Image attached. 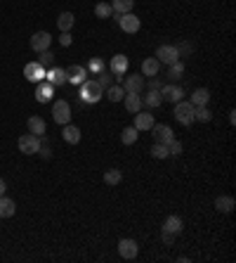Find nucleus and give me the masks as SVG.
I'll return each mask as SVG.
<instances>
[{
    "mask_svg": "<svg viewBox=\"0 0 236 263\" xmlns=\"http://www.w3.org/2000/svg\"><path fill=\"white\" fill-rule=\"evenodd\" d=\"M154 123H156V121H154V114H149V111H137V114H135V128H137V131H151V128H154Z\"/></svg>",
    "mask_w": 236,
    "mask_h": 263,
    "instance_id": "14",
    "label": "nucleus"
},
{
    "mask_svg": "<svg viewBox=\"0 0 236 263\" xmlns=\"http://www.w3.org/2000/svg\"><path fill=\"white\" fill-rule=\"evenodd\" d=\"M163 230L172 232V235H180L182 232V218L180 216H168L165 223H163Z\"/></svg>",
    "mask_w": 236,
    "mask_h": 263,
    "instance_id": "25",
    "label": "nucleus"
},
{
    "mask_svg": "<svg viewBox=\"0 0 236 263\" xmlns=\"http://www.w3.org/2000/svg\"><path fill=\"white\" fill-rule=\"evenodd\" d=\"M97 83L107 90L109 86H114V76H109V71H104V69H102V71H99V78H97Z\"/></svg>",
    "mask_w": 236,
    "mask_h": 263,
    "instance_id": "36",
    "label": "nucleus"
},
{
    "mask_svg": "<svg viewBox=\"0 0 236 263\" xmlns=\"http://www.w3.org/2000/svg\"><path fill=\"white\" fill-rule=\"evenodd\" d=\"M161 98L163 102H180V100H184V90L180 86H161Z\"/></svg>",
    "mask_w": 236,
    "mask_h": 263,
    "instance_id": "12",
    "label": "nucleus"
},
{
    "mask_svg": "<svg viewBox=\"0 0 236 263\" xmlns=\"http://www.w3.org/2000/svg\"><path fill=\"white\" fill-rule=\"evenodd\" d=\"M151 157H154V159H168V157H170V152H168V145L154 143V147H151Z\"/></svg>",
    "mask_w": 236,
    "mask_h": 263,
    "instance_id": "33",
    "label": "nucleus"
},
{
    "mask_svg": "<svg viewBox=\"0 0 236 263\" xmlns=\"http://www.w3.org/2000/svg\"><path fill=\"white\" fill-rule=\"evenodd\" d=\"M137 252H140V247H137V242L130 240V237H123V240L118 242V254L125 259V261H132V259H137Z\"/></svg>",
    "mask_w": 236,
    "mask_h": 263,
    "instance_id": "6",
    "label": "nucleus"
},
{
    "mask_svg": "<svg viewBox=\"0 0 236 263\" xmlns=\"http://www.w3.org/2000/svg\"><path fill=\"white\" fill-rule=\"evenodd\" d=\"M137 135H140V131H137L135 126H128V128H123V133H120V143L123 145H135L137 143Z\"/></svg>",
    "mask_w": 236,
    "mask_h": 263,
    "instance_id": "28",
    "label": "nucleus"
},
{
    "mask_svg": "<svg viewBox=\"0 0 236 263\" xmlns=\"http://www.w3.org/2000/svg\"><path fill=\"white\" fill-rule=\"evenodd\" d=\"M215 209H217L220 213H232V211H234V197H229V195L217 197L215 199Z\"/></svg>",
    "mask_w": 236,
    "mask_h": 263,
    "instance_id": "23",
    "label": "nucleus"
},
{
    "mask_svg": "<svg viewBox=\"0 0 236 263\" xmlns=\"http://www.w3.org/2000/svg\"><path fill=\"white\" fill-rule=\"evenodd\" d=\"M45 66H40L38 62H31V64L24 66V76H26V81H31V83H40L45 78Z\"/></svg>",
    "mask_w": 236,
    "mask_h": 263,
    "instance_id": "11",
    "label": "nucleus"
},
{
    "mask_svg": "<svg viewBox=\"0 0 236 263\" xmlns=\"http://www.w3.org/2000/svg\"><path fill=\"white\" fill-rule=\"evenodd\" d=\"M62 138H64L69 145H78L80 143V128L74 126V123H66L64 128H62Z\"/></svg>",
    "mask_w": 236,
    "mask_h": 263,
    "instance_id": "17",
    "label": "nucleus"
},
{
    "mask_svg": "<svg viewBox=\"0 0 236 263\" xmlns=\"http://www.w3.org/2000/svg\"><path fill=\"white\" fill-rule=\"evenodd\" d=\"M158 71H161V62L156 57H147L142 62V76H156Z\"/></svg>",
    "mask_w": 236,
    "mask_h": 263,
    "instance_id": "20",
    "label": "nucleus"
},
{
    "mask_svg": "<svg viewBox=\"0 0 236 263\" xmlns=\"http://www.w3.org/2000/svg\"><path fill=\"white\" fill-rule=\"evenodd\" d=\"M17 145H19V152L22 154H38V150H40V135L24 133Z\"/></svg>",
    "mask_w": 236,
    "mask_h": 263,
    "instance_id": "4",
    "label": "nucleus"
},
{
    "mask_svg": "<svg viewBox=\"0 0 236 263\" xmlns=\"http://www.w3.org/2000/svg\"><path fill=\"white\" fill-rule=\"evenodd\" d=\"M59 43L64 45V48H69V45L74 43V38H71V33H69V31H62V36H59Z\"/></svg>",
    "mask_w": 236,
    "mask_h": 263,
    "instance_id": "39",
    "label": "nucleus"
},
{
    "mask_svg": "<svg viewBox=\"0 0 236 263\" xmlns=\"http://www.w3.org/2000/svg\"><path fill=\"white\" fill-rule=\"evenodd\" d=\"M213 119V111L208 107H194V121H201V123H208Z\"/></svg>",
    "mask_w": 236,
    "mask_h": 263,
    "instance_id": "32",
    "label": "nucleus"
},
{
    "mask_svg": "<svg viewBox=\"0 0 236 263\" xmlns=\"http://www.w3.org/2000/svg\"><path fill=\"white\" fill-rule=\"evenodd\" d=\"M156 59L161 62V64H172V62H177L180 59V53H177V48L175 45H161L158 50H156Z\"/></svg>",
    "mask_w": 236,
    "mask_h": 263,
    "instance_id": "7",
    "label": "nucleus"
},
{
    "mask_svg": "<svg viewBox=\"0 0 236 263\" xmlns=\"http://www.w3.org/2000/svg\"><path fill=\"white\" fill-rule=\"evenodd\" d=\"M102 95H104V88L99 86L97 81H83L80 83V100L83 102H90V105H95V102H99L102 100Z\"/></svg>",
    "mask_w": 236,
    "mask_h": 263,
    "instance_id": "1",
    "label": "nucleus"
},
{
    "mask_svg": "<svg viewBox=\"0 0 236 263\" xmlns=\"http://www.w3.org/2000/svg\"><path fill=\"white\" fill-rule=\"evenodd\" d=\"M120 180H123V173H120L118 168H109L107 173H104V183H107V185H118Z\"/></svg>",
    "mask_w": 236,
    "mask_h": 263,
    "instance_id": "34",
    "label": "nucleus"
},
{
    "mask_svg": "<svg viewBox=\"0 0 236 263\" xmlns=\"http://www.w3.org/2000/svg\"><path fill=\"white\" fill-rule=\"evenodd\" d=\"M161 86H163V83H161V81H158V78H156V76H151L149 90H161Z\"/></svg>",
    "mask_w": 236,
    "mask_h": 263,
    "instance_id": "41",
    "label": "nucleus"
},
{
    "mask_svg": "<svg viewBox=\"0 0 236 263\" xmlns=\"http://www.w3.org/2000/svg\"><path fill=\"white\" fill-rule=\"evenodd\" d=\"M87 78V69L80 64H71L66 69V83H74V86H80Z\"/></svg>",
    "mask_w": 236,
    "mask_h": 263,
    "instance_id": "10",
    "label": "nucleus"
},
{
    "mask_svg": "<svg viewBox=\"0 0 236 263\" xmlns=\"http://www.w3.org/2000/svg\"><path fill=\"white\" fill-rule=\"evenodd\" d=\"M14 211H17V204H14V199L10 197H0V218H12L14 216Z\"/></svg>",
    "mask_w": 236,
    "mask_h": 263,
    "instance_id": "21",
    "label": "nucleus"
},
{
    "mask_svg": "<svg viewBox=\"0 0 236 263\" xmlns=\"http://www.w3.org/2000/svg\"><path fill=\"white\" fill-rule=\"evenodd\" d=\"M163 105V98H161V90H149L144 98H142V107H149V109H156Z\"/></svg>",
    "mask_w": 236,
    "mask_h": 263,
    "instance_id": "19",
    "label": "nucleus"
},
{
    "mask_svg": "<svg viewBox=\"0 0 236 263\" xmlns=\"http://www.w3.org/2000/svg\"><path fill=\"white\" fill-rule=\"evenodd\" d=\"M52 121L59 123V126L71 123V105H69L66 100H57L52 105Z\"/></svg>",
    "mask_w": 236,
    "mask_h": 263,
    "instance_id": "3",
    "label": "nucleus"
},
{
    "mask_svg": "<svg viewBox=\"0 0 236 263\" xmlns=\"http://www.w3.org/2000/svg\"><path fill=\"white\" fill-rule=\"evenodd\" d=\"M95 14H97V19H109V17L114 14L111 2H97V5H95Z\"/></svg>",
    "mask_w": 236,
    "mask_h": 263,
    "instance_id": "30",
    "label": "nucleus"
},
{
    "mask_svg": "<svg viewBox=\"0 0 236 263\" xmlns=\"http://www.w3.org/2000/svg\"><path fill=\"white\" fill-rule=\"evenodd\" d=\"M52 95H54V86H52V83H43V86H38V90H36V100H38L40 105L50 102Z\"/></svg>",
    "mask_w": 236,
    "mask_h": 263,
    "instance_id": "22",
    "label": "nucleus"
},
{
    "mask_svg": "<svg viewBox=\"0 0 236 263\" xmlns=\"http://www.w3.org/2000/svg\"><path fill=\"white\" fill-rule=\"evenodd\" d=\"M104 95L109 98V102H120V100L125 98V90H123V86L114 83V86H109L107 90H104Z\"/></svg>",
    "mask_w": 236,
    "mask_h": 263,
    "instance_id": "27",
    "label": "nucleus"
},
{
    "mask_svg": "<svg viewBox=\"0 0 236 263\" xmlns=\"http://www.w3.org/2000/svg\"><path fill=\"white\" fill-rule=\"evenodd\" d=\"M229 123H232V126H234V123H236V111H234V109L229 111Z\"/></svg>",
    "mask_w": 236,
    "mask_h": 263,
    "instance_id": "43",
    "label": "nucleus"
},
{
    "mask_svg": "<svg viewBox=\"0 0 236 263\" xmlns=\"http://www.w3.org/2000/svg\"><path fill=\"white\" fill-rule=\"evenodd\" d=\"M102 69H104V62H102V59H92L90 66H87V74H90V71H92V74H99Z\"/></svg>",
    "mask_w": 236,
    "mask_h": 263,
    "instance_id": "38",
    "label": "nucleus"
},
{
    "mask_svg": "<svg viewBox=\"0 0 236 263\" xmlns=\"http://www.w3.org/2000/svg\"><path fill=\"white\" fill-rule=\"evenodd\" d=\"M52 45V36L47 31H36L31 36V48H33V53H43V50H47Z\"/></svg>",
    "mask_w": 236,
    "mask_h": 263,
    "instance_id": "9",
    "label": "nucleus"
},
{
    "mask_svg": "<svg viewBox=\"0 0 236 263\" xmlns=\"http://www.w3.org/2000/svg\"><path fill=\"white\" fill-rule=\"evenodd\" d=\"M151 131H154V140H156V143L168 145L172 138H175V135H172V128L170 126H165V123H154Z\"/></svg>",
    "mask_w": 236,
    "mask_h": 263,
    "instance_id": "13",
    "label": "nucleus"
},
{
    "mask_svg": "<svg viewBox=\"0 0 236 263\" xmlns=\"http://www.w3.org/2000/svg\"><path fill=\"white\" fill-rule=\"evenodd\" d=\"M76 24V17L74 12H62L59 17H57V26H59V31H71Z\"/></svg>",
    "mask_w": 236,
    "mask_h": 263,
    "instance_id": "24",
    "label": "nucleus"
},
{
    "mask_svg": "<svg viewBox=\"0 0 236 263\" xmlns=\"http://www.w3.org/2000/svg\"><path fill=\"white\" fill-rule=\"evenodd\" d=\"M118 26H120V31H125V33H137L140 31V17L137 14H132V12H125V14H120L118 17Z\"/></svg>",
    "mask_w": 236,
    "mask_h": 263,
    "instance_id": "5",
    "label": "nucleus"
},
{
    "mask_svg": "<svg viewBox=\"0 0 236 263\" xmlns=\"http://www.w3.org/2000/svg\"><path fill=\"white\" fill-rule=\"evenodd\" d=\"M45 131H47V126H45L43 116H31V119H29V133H33V135H45Z\"/></svg>",
    "mask_w": 236,
    "mask_h": 263,
    "instance_id": "26",
    "label": "nucleus"
},
{
    "mask_svg": "<svg viewBox=\"0 0 236 263\" xmlns=\"http://www.w3.org/2000/svg\"><path fill=\"white\" fill-rule=\"evenodd\" d=\"M52 53H50V48H47V50H43V53H40V59H38V64L40 66H47L50 64V62H52Z\"/></svg>",
    "mask_w": 236,
    "mask_h": 263,
    "instance_id": "37",
    "label": "nucleus"
},
{
    "mask_svg": "<svg viewBox=\"0 0 236 263\" xmlns=\"http://www.w3.org/2000/svg\"><path fill=\"white\" fill-rule=\"evenodd\" d=\"M5 190H7V185H5V180H2V178H0V197H2V195H5Z\"/></svg>",
    "mask_w": 236,
    "mask_h": 263,
    "instance_id": "42",
    "label": "nucleus"
},
{
    "mask_svg": "<svg viewBox=\"0 0 236 263\" xmlns=\"http://www.w3.org/2000/svg\"><path fill=\"white\" fill-rule=\"evenodd\" d=\"M45 78H47V83H52L54 88L64 86L66 83V69H62V66H52V69L45 71Z\"/></svg>",
    "mask_w": 236,
    "mask_h": 263,
    "instance_id": "15",
    "label": "nucleus"
},
{
    "mask_svg": "<svg viewBox=\"0 0 236 263\" xmlns=\"http://www.w3.org/2000/svg\"><path fill=\"white\" fill-rule=\"evenodd\" d=\"M182 143H180V140H177V138H172L170 143H168V152H170V157H180V154H182Z\"/></svg>",
    "mask_w": 236,
    "mask_h": 263,
    "instance_id": "35",
    "label": "nucleus"
},
{
    "mask_svg": "<svg viewBox=\"0 0 236 263\" xmlns=\"http://www.w3.org/2000/svg\"><path fill=\"white\" fill-rule=\"evenodd\" d=\"M192 102L194 107H208V102H210V90L208 88H196L192 93Z\"/></svg>",
    "mask_w": 236,
    "mask_h": 263,
    "instance_id": "16",
    "label": "nucleus"
},
{
    "mask_svg": "<svg viewBox=\"0 0 236 263\" xmlns=\"http://www.w3.org/2000/svg\"><path fill=\"white\" fill-rule=\"evenodd\" d=\"M123 102H125V109H128L130 114H137V111L142 109V95L140 93H125Z\"/></svg>",
    "mask_w": 236,
    "mask_h": 263,
    "instance_id": "18",
    "label": "nucleus"
},
{
    "mask_svg": "<svg viewBox=\"0 0 236 263\" xmlns=\"http://www.w3.org/2000/svg\"><path fill=\"white\" fill-rule=\"evenodd\" d=\"M184 76V62H172V64H168V78L170 81H180V78Z\"/></svg>",
    "mask_w": 236,
    "mask_h": 263,
    "instance_id": "29",
    "label": "nucleus"
},
{
    "mask_svg": "<svg viewBox=\"0 0 236 263\" xmlns=\"http://www.w3.org/2000/svg\"><path fill=\"white\" fill-rule=\"evenodd\" d=\"M161 237H163V242H165V244L170 247L172 242H175V237H177V235H172V232H168V230H163V232H161Z\"/></svg>",
    "mask_w": 236,
    "mask_h": 263,
    "instance_id": "40",
    "label": "nucleus"
},
{
    "mask_svg": "<svg viewBox=\"0 0 236 263\" xmlns=\"http://www.w3.org/2000/svg\"><path fill=\"white\" fill-rule=\"evenodd\" d=\"M175 119L177 123H182V126H192L194 123V105L192 102H187V100H180V102H175Z\"/></svg>",
    "mask_w": 236,
    "mask_h": 263,
    "instance_id": "2",
    "label": "nucleus"
},
{
    "mask_svg": "<svg viewBox=\"0 0 236 263\" xmlns=\"http://www.w3.org/2000/svg\"><path fill=\"white\" fill-rule=\"evenodd\" d=\"M132 5H135V0H114L111 2V7L116 14H125V12H132Z\"/></svg>",
    "mask_w": 236,
    "mask_h": 263,
    "instance_id": "31",
    "label": "nucleus"
},
{
    "mask_svg": "<svg viewBox=\"0 0 236 263\" xmlns=\"http://www.w3.org/2000/svg\"><path fill=\"white\" fill-rule=\"evenodd\" d=\"M147 86V81L142 74H128V76L123 78V90L125 93H142Z\"/></svg>",
    "mask_w": 236,
    "mask_h": 263,
    "instance_id": "8",
    "label": "nucleus"
}]
</instances>
